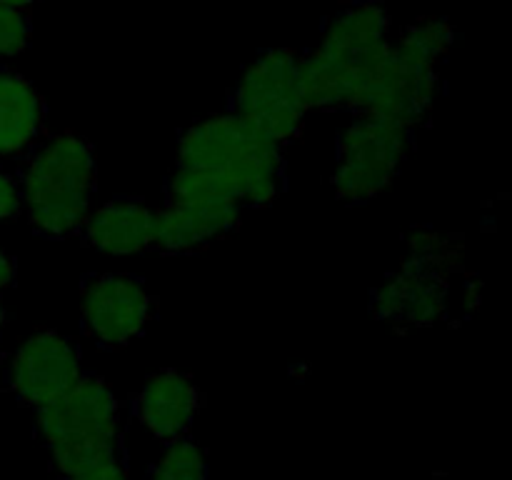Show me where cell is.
<instances>
[{
	"mask_svg": "<svg viewBox=\"0 0 512 480\" xmlns=\"http://www.w3.org/2000/svg\"><path fill=\"white\" fill-rule=\"evenodd\" d=\"M410 148V130L373 115H358L343 130L333 188L343 200L363 203L383 193Z\"/></svg>",
	"mask_w": 512,
	"mask_h": 480,
	"instance_id": "5b68a950",
	"label": "cell"
},
{
	"mask_svg": "<svg viewBox=\"0 0 512 480\" xmlns=\"http://www.w3.org/2000/svg\"><path fill=\"white\" fill-rule=\"evenodd\" d=\"M20 210H23V203H20L18 180L0 168V223L15 218Z\"/></svg>",
	"mask_w": 512,
	"mask_h": 480,
	"instance_id": "d6986e66",
	"label": "cell"
},
{
	"mask_svg": "<svg viewBox=\"0 0 512 480\" xmlns=\"http://www.w3.org/2000/svg\"><path fill=\"white\" fill-rule=\"evenodd\" d=\"M65 480H128V470H125V465L118 460H108V463L103 465H95V468L90 470H83V473L78 475H70V478Z\"/></svg>",
	"mask_w": 512,
	"mask_h": 480,
	"instance_id": "ffe728a7",
	"label": "cell"
},
{
	"mask_svg": "<svg viewBox=\"0 0 512 480\" xmlns=\"http://www.w3.org/2000/svg\"><path fill=\"white\" fill-rule=\"evenodd\" d=\"M230 113L283 148L293 143L305 123L300 93V53L288 48L263 50L240 75Z\"/></svg>",
	"mask_w": 512,
	"mask_h": 480,
	"instance_id": "277c9868",
	"label": "cell"
},
{
	"mask_svg": "<svg viewBox=\"0 0 512 480\" xmlns=\"http://www.w3.org/2000/svg\"><path fill=\"white\" fill-rule=\"evenodd\" d=\"M80 353L73 340L55 330L25 338L10 358L8 385L15 398L30 408H43L80 378Z\"/></svg>",
	"mask_w": 512,
	"mask_h": 480,
	"instance_id": "ba28073f",
	"label": "cell"
},
{
	"mask_svg": "<svg viewBox=\"0 0 512 480\" xmlns=\"http://www.w3.org/2000/svg\"><path fill=\"white\" fill-rule=\"evenodd\" d=\"M438 83V65L400 43H388L360 73L348 110L410 130L433 108Z\"/></svg>",
	"mask_w": 512,
	"mask_h": 480,
	"instance_id": "3957f363",
	"label": "cell"
},
{
	"mask_svg": "<svg viewBox=\"0 0 512 480\" xmlns=\"http://www.w3.org/2000/svg\"><path fill=\"white\" fill-rule=\"evenodd\" d=\"M35 420L48 448L118 440V400L95 375H80L63 395L35 410Z\"/></svg>",
	"mask_w": 512,
	"mask_h": 480,
	"instance_id": "8992f818",
	"label": "cell"
},
{
	"mask_svg": "<svg viewBox=\"0 0 512 480\" xmlns=\"http://www.w3.org/2000/svg\"><path fill=\"white\" fill-rule=\"evenodd\" d=\"M15 280V263L3 248H0V290L8 288L10 283Z\"/></svg>",
	"mask_w": 512,
	"mask_h": 480,
	"instance_id": "44dd1931",
	"label": "cell"
},
{
	"mask_svg": "<svg viewBox=\"0 0 512 480\" xmlns=\"http://www.w3.org/2000/svg\"><path fill=\"white\" fill-rule=\"evenodd\" d=\"M390 25L393 20L380 3L363 0L345 5L325 23L315 50L348 65L355 73H363L365 65L390 43Z\"/></svg>",
	"mask_w": 512,
	"mask_h": 480,
	"instance_id": "8fae6325",
	"label": "cell"
},
{
	"mask_svg": "<svg viewBox=\"0 0 512 480\" xmlns=\"http://www.w3.org/2000/svg\"><path fill=\"white\" fill-rule=\"evenodd\" d=\"M3 5H10V8H18V10H28L30 5H35L38 0H0Z\"/></svg>",
	"mask_w": 512,
	"mask_h": 480,
	"instance_id": "7402d4cb",
	"label": "cell"
},
{
	"mask_svg": "<svg viewBox=\"0 0 512 480\" xmlns=\"http://www.w3.org/2000/svg\"><path fill=\"white\" fill-rule=\"evenodd\" d=\"M395 43L438 65L453 48L455 30L445 18H420L418 23H410Z\"/></svg>",
	"mask_w": 512,
	"mask_h": 480,
	"instance_id": "9a60e30c",
	"label": "cell"
},
{
	"mask_svg": "<svg viewBox=\"0 0 512 480\" xmlns=\"http://www.w3.org/2000/svg\"><path fill=\"white\" fill-rule=\"evenodd\" d=\"M178 165L220 173L240 205H268L283 188V148L230 110L180 133Z\"/></svg>",
	"mask_w": 512,
	"mask_h": 480,
	"instance_id": "7a4b0ae2",
	"label": "cell"
},
{
	"mask_svg": "<svg viewBox=\"0 0 512 480\" xmlns=\"http://www.w3.org/2000/svg\"><path fill=\"white\" fill-rule=\"evenodd\" d=\"M118 458H120L118 440H108V443H73V445H60V448H50V460H53L58 473L65 475V478Z\"/></svg>",
	"mask_w": 512,
	"mask_h": 480,
	"instance_id": "e0dca14e",
	"label": "cell"
},
{
	"mask_svg": "<svg viewBox=\"0 0 512 480\" xmlns=\"http://www.w3.org/2000/svg\"><path fill=\"white\" fill-rule=\"evenodd\" d=\"M18 185L30 228L45 238L80 233L98 188L93 148L73 130L53 135L30 155Z\"/></svg>",
	"mask_w": 512,
	"mask_h": 480,
	"instance_id": "6da1fadb",
	"label": "cell"
},
{
	"mask_svg": "<svg viewBox=\"0 0 512 480\" xmlns=\"http://www.w3.org/2000/svg\"><path fill=\"white\" fill-rule=\"evenodd\" d=\"M198 408V388L188 375L178 373V370H160V373L150 375L135 400V415H138L140 425L153 438L165 440V443L188 433Z\"/></svg>",
	"mask_w": 512,
	"mask_h": 480,
	"instance_id": "7c38bea8",
	"label": "cell"
},
{
	"mask_svg": "<svg viewBox=\"0 0 512 480\" xmlns=\"http://www.w3.org/2000/svg\"><path fill=\"white\" fill-rule=\"evenodd\" d=\"M153 313V298L138 278L103 273L88 278L80 293V320L103 348H123L138 338Z\"/></svg>",
	"mask_w": 512,
	"mask_h": 480,
	"instance_id": "52a82bcc",
	"label": "cell"
},
{
	"mask_svg": "<svg viewBox=\"0 0 512 480\" xmlns=\"http://www.w3.org/2000/svg\"><path fill=\"white\" fill-rule=\"evenodd\" d=\"M448 280L430 265L408 260L403 270L390 275L373 295V310L388 323L430 325L445 313Z\"/></svg>",
	"mask_w": 512,
	"mask_h": 480,
	"instance_id": "30bf717a",
	"label": "cell"
},
{
	"mask_svg": "<svg viewBox=\"0 0 512 480\" xmlns=\"http://www.w3.org/2000/svg\"><path fill=\"white\" fill-rule=\"evenodd\" d=\"M5 328V308H3V300H0V335H3Z\"/></svg>",
	"mask_w": 512,
	"mask_h": 480,
	"instance_id": "603a6c76",
	"label": "cell"
},
{
	"mask_svg": "<svg viewBox=\"0 0 512 480\" xmlns=\"http://www.w3.org/2000/svg\"><path fill=\"white\" fill-rule=\"evenodd\" d=\"M30 45V18L25 10L0 3V60L15 58Z\"/></svg>",
	"mask_w": 512,
	"mask_h": 480,
	"instance_id": "ac0fdd59",
	"label": "cell"
},
{
	"mask_svg": "<svg viewBox=\"0 0 512 480\" xmlns=\"http://www.w3.org/2000/svg\"><path fill=\"white\" fill-rule=\"evenodd\" d=\"M238 220L240 203L235 198L168 200L155 210L153 248L173 255L193 253L228 235Z\"/></svg>",
	"mask_w": 512,
	"mask_h": 480,
	"instance_id": "9c48e42d",
	"label": "cell"
},
{
	"mask_svg": "<svg viewBox=\"0 0 512 480\" xmlns=\"http://www.w3.org/2000/svg\"><path fill=\"white\" fill-rule=\"evenodd\" d=\"M85 243L113 258L145 253L153 248L155 210L133 198H115L90 210L83 225Z\"/></svg>",
	"mask_w": 512,
	"mask_h": 480,
	"instance_id": "4fadbf2b",
	"label": "cell"
},
{
	"mask_svg": "<svg viewBox=\"0 0 512 480\" xmlns=\"http://www.w3.org/2000/svg\"><path fill=\"white\" fill-rule=\"evenodd\" d=\"M150 480H208L205 453L188 438L170 440L165 453L150 470Z\"/></svg>",
	"mask_w": 512,
	"mask_h": 480,
	"instance_id": "2e32d148",
	"label": "cell"
},
{
	"mask_svg": "<svg viewBox=\"0 0 512 480\" xmlns=\"http://www.w3.org/2000/svg\"><path fill=\"white\" fill-rule=\"evenodd\" d=\"M43 98L30 80L0 68V158H18L35 148L43 133Z\"/></svg>",
	"mask_w": 512,
	"mask_h": 480,
	"instance_id": "5bb4252c",
	"label": "cell"
}]
</instances>
